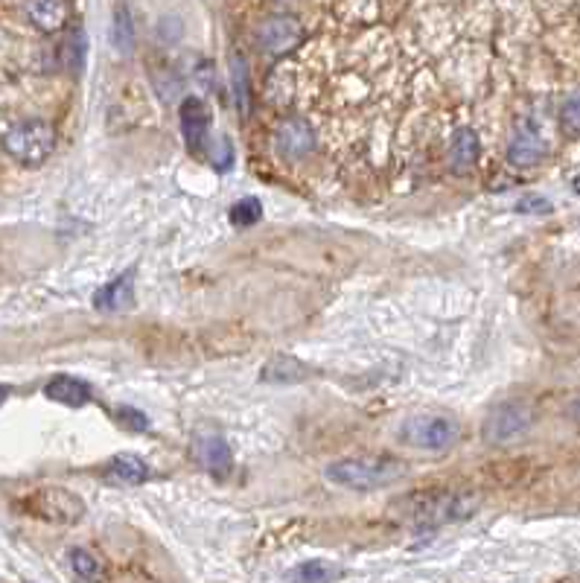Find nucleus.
Listing matches in <instances>:
<instances>
[{"label": "nucleus", "instance_id": "bb28decb", "mask_svg": "<svg viewBox=\"0 0 580 583\" xmlns=\"http://www.w3.org/2000/svg\"><path fill=\"white\" fill-rule=\"evenodd\" d=\"M216 170L219 172H228L231 170V164H234V152H231V143L228 140H219V155H216Z\"/></svg>", "mask_w": 580, "mask_h": 583}, {"label": "nucleus", "instance_id": "1a4fd4ad", "mask_svg": "<svg viewBox=\"0 0 580 583\" xmlns=\"http://www.w3.org/2000/svg\"><path fill=\"white\" fill-rule=\"evenodd\" d=\"M178 117H181V135L187 140L190 149H202L207 140V129H210V111L199 97H187L181 108H178Z\"/></svg>", "mask_w": 580, "mask_h": 583}, {"label": "nucleus", "instance_id": "f8f14e48", "mask_svg": "<svg viewBox=\"0 0 580 583\" xmlns=\"http://www.w3.org/2000/svg\"><path fill=\"white\" fill-rule=\"evenodd\" d=\"M546 158V140L540 138L534 129H519L508 146V161L519 170H531Z\"/></svg>", "mask_w": 580, "mask_h": 583}, {"label": "nucleus", "instance_id": "c756f323", "mask_svg": "<svg viewBox=\"0 0 580 583\" xmlns=\"http://www.w3.org/2000/svg\"><path fill=\"white\" fill-rule=\"evenodd\" d=\"M572 187H575V193H578V196H580V175H578V178H575V181H572Z\"/></svg>", "mask_w": 580, "mask_h": 583}, {"label": "nucleus", "instance_id": "393cba45", "mask_svg": "<svg viewBox=\"0 0 580 583\" xmlns=\"http://www.w3.org/2000/svg\"><path fill=\"white\" fill-rule=\"evenodd\" d=\"M114 417H117V423H120L123 429H135V432H143V429L149 426V420L137 412V409H129V406H126V409H117V412H114Z\"/></svg>", "mask_w": 580, "mask_h": 583}, {"label": "nucleus", "instance_id": "423d86ee", "mask_svg": "<svg viewBox=\"0 0 580 583\" xmlns=\"http://www.w3.org/2000/svg\"><path fill=\"white\" fill-rule=\"evenodd\" d=\"M27 508L35 516H41L44 522H56V525H73L85 516V502L65 487L38 490L27 499Z\"/></svg>", "mask_w": 580, "mask_h": 583}, {"label": "nucleus", "instance_id": "a878e982", "mask_svg": "<svg viewBox=\"0 0 580 583\" xmlns=\"http://www.w3.org/2000/svg\"><path fill=\"white\" fill-rule=\"evenodd\" d=\"M516 213H537V216H543V213H551V202H548L546 196H525V199H519L516 202Z\"/></svg>", "mask_w": 580, "mask_h": 583}, {"label": "nucleus", "instance_id": "4be33fe9", "mask_svg": "<svg viewBox=\"0 0 580 583\" xmlns=\"http://www.w3.org/2000/svg\"><path fill=\"white\" fill-rule=\"evenodd\" d=\"M231 222L239 225V228H248V225H257L260 219H263V205H260V199H254V196H248V199H239L231 205Z\"/></svg>", "mask_w": 580, "mask_h": 583}, {"label": "nucleus", "instance_id": "f03ea898", "mask_svg": "<svg viewBox=\"0 0 580 583\" xmlns=\"http://www.w3.org/2000/svg\"><path fill=\"white\" fill-rule=\"evenodd\" d=\"M3 149L9 158H15L18 164L24 167H38L44 164L53 149H56V129L50 123H41V120H27V123H18L12 126L6 135H3Z\"/></svg>", "mask_w": 580, "mask_h": 583}, {"label": "nucleus", "instance_id": "9b49d317", "mask_svg": "<svg viewBox=\"0 0 580 583\" xmlns=\"http://www.w3.org/2000/svg\"><path fill=\"white\" fill-rule=\"evenodd\" d=\"M135 304V275L123 272L94 292V307L103 312H126Z\"/></svg>", "mask_w": 580, "mask_h": 583}, {"label": "nucleus", "instance_id": "9d476101", "mask_svg": "<svg viewBox=\"0 0 580 583\" xmlns=\"http://www.w3.org/2000/svg\"><path fill=\"white\" fill-rule=\"evenodd\" d=\"M27 18L41 33H62L70 18V0H27Z\"/></svg>", "mask_w": 580, "mask_h": 583}, {"label": "nucleus", "instance_id": "cd10ccee", "mask_svg": "<svg viewBox=\"0 0 580 583\" xmlns=\"http://www.w3.org/2000/svg\"><path fill=\"white\" fill-rule=\"evenodd\" d=\"M6 397H9V388H6V385H0V403H6Z\"/></svg>", "mask_w": 580, "mask_h": 583}, {"label": "nucleus", "instance_id": "b1692460", "mask_svg": "<svg viewBox=\"0 0 580 583\" xmlns=\"http://www.w3.org/2000/svg\"><path fill=\"white\" fill-rule=\"evenodd\" d=\"M560 123L569 135H580V91L572 94L560 108Z\"/></svg>", "mask_w": 580, "mask_h": 583}, {"label": "nucleus", "instance_id": "a211bd4d", "mask_svg": "<svg viewBox=\"0 0 580 583\" xmlns=\"http://www.w3.org/2000/svg\"><path fill=\"white\" fill-rule=\"evenodd\" d=\"M342 578V569L324 560H309L286 572V583H333Z\"/></svg>", "mask_w": 580, "mask_h": 583}, {"label": "nucleus", "instance_id": "c85d7f7f", "mask_svg": "<svg viewBox=\"0 0 580 583\" xmlns=\"http://www.w3.org/2000/svg\"><path fill=\"white\" fill-rule=\"evenodd\" d=\"M572 414H575V417H580V400H575V403H572Z\"/></svg>", "mask_w": 580, "mask_h": 583}, {"label": "nucleus", "instance_id": "aec40b11", "mask_svg": "<svg viewBox=\"0 0 580 583\" xmlns=\"http://www.w3.org/2000/svg\"><path fill=\"white\" fill-rule=\"evenodd\" d=\"M111 44L117 47V53H132L135 47V27H132V15L126 9V3L114 6V18H111Z\"/></svg>", "mask_w": 580, "mask_h": 583}, {"label": "nucleus", "instance_id": "7ed1b4c3", "mask_svg": "<svg viewBox=\"0 0 580 583\" xmlns=\"http://www.w3.org/2000/svg\"><path fill=\"white\" fill-rule=\"evenodd\" d=\"M476 493H420L411 502V519L417 525H449L464 522L478 511Z\"/></svg>", "mask_w": 580, "mask_h": 583}, {"label": "nucleus", "instance_id": "2eb2a0df", "mask_svg": "<svg viewBox=\"0 0 580 583\" xmlns=\"http://www.w3.org/2000/svg\"><path fill=\"white\" fill-rule=\"evenodd\" d=\"M105 476L117 484H143V481L152 479V467L132 452H120L108 461L105 467Z\"/></svg>", "mask_w": 580, "mask_h": 583}, {"label": "nucleus", "instance_id": "20e7f679", "mask_svg": "<svg viewBox=\"0 0 580 583\" xmlns=\"http://www.w3.org/2000/svg\"><path fill=\"white\" fill-rule=\"evenodd\" d=\"M461 429L446 414H414L400 426V441L423 452H446L458 444Z\"/></svg>", "mask_w": 580, "mask_h": 583}, {"label": "nucleus", "instance_id": "5701e85b", "mask_svg": "<svg viewBox=\"0 0 580 583\" xmlns=\"http://www.w3.org/2000/svg\"><path fill=\"white\" fill-rule=\"evenodd\" d=\"M231 79H234V88H237L239 111L245 114L248 111V65L242 62V56L231 59Z\"/></svg>", "mask_w": 580, "mask_h": 583}, {"label": "nucleus", "instance_id": "6ab92c4d", "mask_svg": "<svg viewBox=\"0 0 580 583\" xmlns=\"http://www.w3.org/2000/svg\"><path fill=\"white\" fill-rule=\"evenodd\" d=\"M70 569L76 578H82L85 583H100L105 578V566L103 560L88 549H70L68 554Z\"/></svg>", "mask_w": 580, "mask_h": 583}, {"label": "nucleus", "instance_id": "f257e3e1", "mask_svg": "<svg viewBox=\"0 0 580 583\" xmlns=\"http://www.w3.org/2000/svg\"><path fill=\"white\" fill-rule=\"evenodd\" d=\"M324 476L336 487H344V490L371 493V490H382V487L397 484L406 476V464L397 461V458H385V455L339 458V461L324 467Z\"/></svg>", "mask_w": 580, "mask_h": 583}, {"label": "nucleus", "instance_id": "6e6552de", "mask_svg": "<svg viewBox=\"0 0 580 583\" xmlns=\"http://www.w3.org/2000/svg\"><path fill=\"white\" fill-rule=\"evenodd\" d=\"M274 149L289 164L304 161L307 155H312V149H315V135L309 129V123H304V120H286V123H280L277 132H274Z\"/></svg>", "mask_w": 580, "mask_h": 583}, {"label": "nucleus", "instance_id": "39448f33", "mask_svg": "<svg viewBox=\"0 0 580 583\" xmlns=\"http://www.w3.org/2000/svg\"><path fill=\"white\" fill-rule=\"evenodd\" d=\"M534 423V412L531 406L525 403H502L496 406L493 412L487 414L484 426H481V435L484 441L493 446L511 444V441H519Z\"/></svg>", "mask_w": 580, "mask_h": 583}, {"label": "nucleus", "instance_id": "0eeeda50", "mask_svg": "<svg viewBox=\"0 0 580 583\" xmlns=\"http://www.w3.org/2000/svg\"><path fill=\"white\" fill-rule=\"evenodd\" d=\"M304 38V24L295 15H272L257 27V47L272 59L289 56L295 47L304 44Z\"/></svg>", "mask_w": 580, "mask_h": 583}, {"label": "nucleus", "instance_id": "f3484780", "mask_svg": "<svg viewBox=\"0 0 580 583\" xmlns=\"http://www.w3.org/2000/svg\"><path fill=\"white\" fill-rule=\"evenodd\" d=\"M478 152H481L478 135L473 129L461 126V129L452 135V143H449V167L455 172L470 170V167L478 161Z\"/></svg>", "mask_w": 580, "mask_h": 583}, {"label": "nucleus", "instance_id": "dca6fc26", "mask_svg": "<svg viewBox=\"0 0 580 583\" xmlns=\"http://www.w3.org/2000/svg\"><path fill=\"white\" fill-rule=\"evenodd\" d=\"M199 461H202V467H205L207 473L228 476L231 473V464H234L231 446H228L225 438H219V435H207V438L199 441Z\"/></svg>", "mask_w": 580, "mask_h": 583}, {"label": "nucleus", "instance_id": "4468645a", "mask_svg": "<svg viewBox=\"0 0 580 583\" xmlns=\"http://www.w3.org/2000/svg\"><path fill=\"white\" fill-rule=\"evenodd\" d=\"M312 377V368L307 362H301L298 356H272L266 365H263V382H272V385H292V382H307Z\"/></svg>", "mask_w": 580, "mask_h": 583}, {"label": "nucleus", "instance_id": "ddd939ff", "mask_svg": "<svg viewBox=\"0 0 580 583\" xmlns=\"http://www.w3.org/2000/svg\"><path fill=\"white\" fill-rule=\"evenodd\" d=\"M44 397L59 403V406H68V409H79L85 403H91L94 391L88 382L76 377H53L44 385Z\"/></svg>", "mask_w": 580, "mask_h": 583}, {"label": "nucleus", "instance_id": "412c9836", "mask_svg": "<svg viewBox=\"0 0 580 583\" xmlns=\"http://www.w3.org/2000/svg\"><path fill=\"white\" fill-rule=\"evenodd\" d=\"M85 56H88V38L82 30H73L68 35V41H65V50H62V62H65V68L73 73V76H79L82 68H85Z\"/></svg>", "mask_w": 580, "mask_h": 583}]
</instances>
